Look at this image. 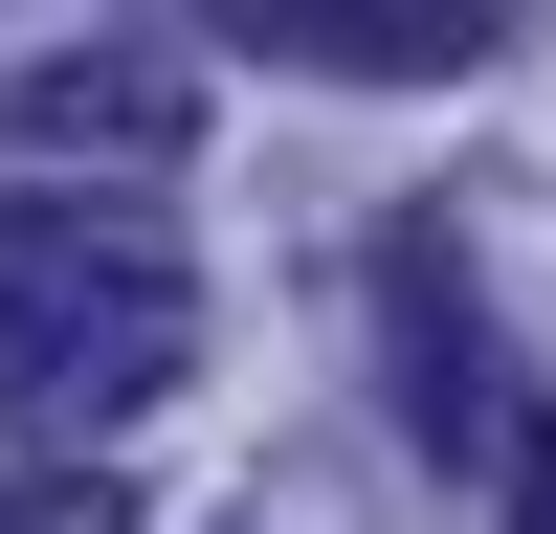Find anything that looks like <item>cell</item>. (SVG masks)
<instances>
[{
  "label": "cell",
  "instance_id": "obj_1",
  "mask_svg": "<svg viewBox=\"0 0 556 534\" xmlns=\"http://www.w3.org/2000/svg\"><path fill=\"white\" fill-rule=\"evenodd\" d=\"M178 356H201V245H156V223L23 178V201H0V445L134 423Z\"/></svg>",
  "mask_w": 556,
  "mask_h": 534
},
{
  "label": "cell",
  "instance_id": "obj_2",
  "mask_svg": "<svg viewBox=\"0 0 556 534\" xmlns=\"http://www.w3.org/2000/svg\"><path fill=\"white\" fill-rule=\"evenodd\" d=\"M379 334H401V445L424 468H490V334H468V245L445 223H379Z\"/></svg>",
  "mask_w": 556,
  "mask_h": 534
},
{
  "label": "cell",
  "instance_id": "obj_3",
  "mask_svg": "<svg viewBox=\"0 0 556 534\" xmlns=\"http://www.w3.org/2000/svg\"><path fill=\"white\" fill-rule=\"evenodd\" d=\"M223 44H267V67H334V89H445L490 67V0H201Z\"/></svg>",
  "mask_w": 556,
  "mask_h": 534
},
{
  "label": "cell",
  "instance_id": "obj_4",
  "mask_svg": "<svg viewBox=\"0 0 556 534\" xmlns=\"http://www.w3.org/2000/svg\"><path fill=\"white\" fill-rule=\"evenodd\" d=\"M0 134H23V156H178V134H201V67H156V44H67V67L0 89Z\"/></svg>",
  "mask_w": 556,
  "mask_h": 534
},
{
  "label": "cell",
  "instance_id": "obj_5",
  "mask_svg": "<svg viewBox=\"0 0 556 534\" xmlns=\"http://www.w3.org/2000/svg\"><path fill=\"white\" fill-rule=\"evenodd\" d=\"M0 534H134L112 468H0Z\"/></svg>",
  "mask_w": 556,
  "mask_h": 534
},
{
  "label": "cell",
  "instance_id": "obj_6",
  "mask_svg": "<svg viewBox=\"0 0 556 534\" xmlns=\"http://www.w3.org/2000/svg\"><path fill=\"white\" fill-rule=\"evenodd\" d=\"M513 534H556V468H534V490H513Z\"/></svg>",
  "mask_w": 556,
  "mask_h": 534
}]
</instances>
